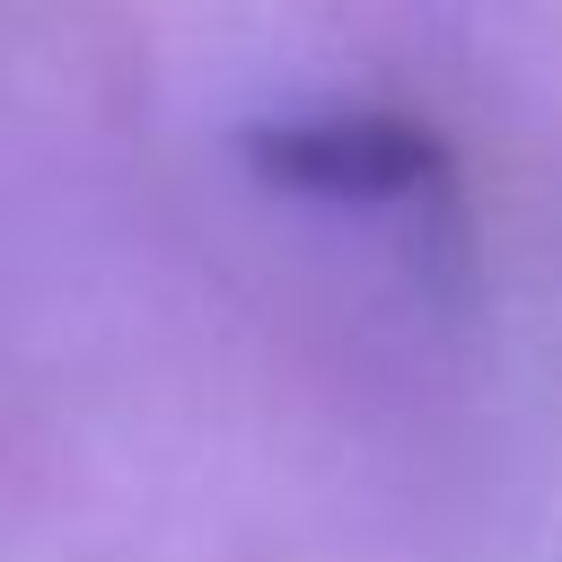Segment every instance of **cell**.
<instances>
[{"label": "cell", "instance_id": "obj_1", "mask_svg": "<svg viewBox=\"0 0 562 562\" xmlns=\"http://www.w3.org/2000/svg\"><path fill=\"white\" fill-rule=\"evenodd\" d=\"M246 149L281 193L342 202V211H422L448 193L439 132L395 105H307V114L263 123Z\"/></svg>", "mask_w": 562, "mask_h": 562}]
</instances>
